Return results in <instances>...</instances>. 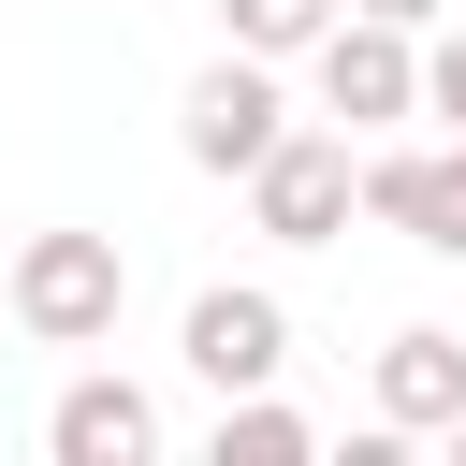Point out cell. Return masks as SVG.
Instances as JSON below:
<instances>
[{"instance_id":"7a4b0ae2","label":"cell","mask_w":466,"mask_h":466,"mask_svg":"<svg viewBox=\"0 0 466 466\" xmlns=\"http://www.w3.org/2000/svg\"><path fill=\"white\" fill-rule=\"evenodd\" d=\"M248 218L277 233V248H335L350 218H364V160H350V131H277L262 160H248Z\"/></svg>"},{"instance_id":"6da1fadb","label":"cell","mask_w":466,"mask_h":466,"mask_svg":"<svg viewBox=\"0 0 466 466\" xmlns=\"http://www.w3.org/2000/svg\"><path fill=\"white\" fill-rule=\"evenodd\" d=\"M0 291H15V335H44V350H102L116 306H131V262H116V233H29V248L0 262Z\"/></svg>"},{"instance_id":"277c9868","label":"cell","mask_w":466,"mask_h":466,"mask_svg":"<svg viewBox=\"0 0 466 466\" xmlns=\"http://www.w3.org/2000/svg\"><path fill=\"white\" fill-rule=\"evenodd\" d=\"M291 131V102H277V58H248V44H218L204 73H189V102H175V146L204 160V175H233L248 189V160Z\"/></svg>"},{"instance_id":"5bb4252c","label":"cell","mask_w":466,"mask_h":466,"mask_svg":"<svg viewBox=\"0 0 466 466\" xmlns=\"http://www.w3.org/2000/svg\"><path fill=\"white\" fill-rule=\"evenodd\" d=\"M451 466H466V422H451Z\"/></svg>"},{"instance_id":"4fadbf2b","label":"cell","mask_w":466,"mask_h":466,"mask_svg":"<svg viewBox=\"0 0 466 466\" xmlns=\"http://www.w3.org/2000/svg\"><path fill=\"white\" fill-rule=\"evenodd\" d=\"M350 15H393V29H437L451 0H350Z\"/></svg>"},{"instance_id":"7c38bea8","label":"cell","mask_w":466,"mask_h":466,"mask_svg":"<svg viewBox=\"0 0 466 466\" xmlns=\"http://www.w3.org/2000/svg\"><path fill=\"white\" fill-rule=\"evenodd\" d=\"M422 116L466 131V29H422Z\"/></svg>"},{"instance_id":"3957f363","label":"cell","mask_w":466,"mask_h":466,"mask_svg":"<svg viewBox=\"0 0 466 466\" xmlns=\"http://www.w3.org/2000/svg\"><path fill=\"white\" fill-rule=\"evenodd\" d=\"M306 73H320V116H335V131L422 116V29H393V15H335V29L306 44Z\"/></svg>"},{"instance_id":"5b68a950","label":"cell","mask_w":466,"mask_h":466,"mask_svg":"<svg viewBox=\"0 0 466 466\" xmlns=\"http://www.w3.org/2000/svg\"><path fill=\"white\" fill-rule=\"evenodd\" d=\"M175 350H189V379H204V393H262V379L291 364V306H277L262 277H218V291H189Z\"/></svg>"},{"instance_id":"ba28073f","label":"cell","mask_w":466,"mask_h":466,"mask_svg":"<svg viewBox=\"0 0 466 466\" xmlns=\"http://www.w3.org/2000/svg\"><path fill=\"white\" fill-rule=\"evenodd\" d=\"M204 451H218V466H306V451H320V422H306V408H277V379H262V393H218V437H204Z\"/></svg>"},{"instance_id":"9a60e30c","label":"cell","mask_w":466,"mask_h":466,"mask_svg":"<svg viewBox=\"0 0 466 466\" xmlns=\"http://www.w3.org/2000/svg\"><path fill=\"white\" fill-rule=\"evenodd\" d=\"M0 320H15V291H0Z\"/></svg>"},{"instance_id":"52a82bcc","label":"cell","mask_w":466,"mask_h":466,"mask_svg":"<svg viewBox=\"0 0 466 466\" xmlns=\"http://www.w3.org/2000/svg\"><path fill=\"white\" fill-rule=\"evenodd\" d=\"M379 422L393 437H451L466 422V335L451 320H393L379 335Z\"/></svg>"},{"instance_id":"30bf717a","label":"cell","mask_w":466,"mask_h":466,"mask_svg":"<svg viewBox=\"0 0 466 466\" xmlns=\"http://www.w3.org/2000/svg\"><path fill=\"white\" fill-rule=\"evenodd\" d=\"M408 248L466 262V131H451V146H422V233H408Z\"/></svg>"},{"instance_id":"8992f818","label":"cell","mask_w":466,"mask_h":466,"mask_svg":"<svg viewBox=\"0 0 466 466\" xmlns=\"http://www.w3.org/2000/svg\"><path fill=\"white\" fill-rule=\"evenodd\" d=\"M44 451H58V466H146V451H160V393L116 379V364H87V379L44 408Z\"/></svg>"},{"instance_id":"8fae6325","label":"cell","mask_w":466,"mask_h":466,"mask_svg":"<svg viewBox=\"0 0 466 466\" xmlns=\"http://www.w3.org/2000/svg\"><path fill=\"white\" fill-rule=\"evenodd\" d=\"M364 218L379 233H422V146H379L364 160Z\"/></svg>"},{"instance_id":"9c48e42d","label":"cell","mask_w":466,"mask_h":466,"mask_svg":"<svg viewBox=\"0 0 466 466\" xmlns=\"http://www.w3.org/2000/svg\"><path fill=\"white\" fill-rule=\"evenodd\" d=\"M335 15H350V0H218V29H233L248 58H306Z\"/></svg>"}]
</instances>
